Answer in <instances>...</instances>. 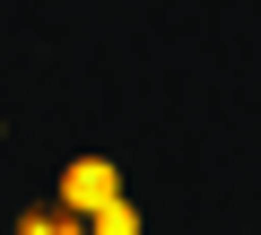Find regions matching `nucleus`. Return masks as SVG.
<instances>
[{"instance_id":"1","label":"nucleus","mask_w":261,"mask_h":235,"mask_svg":"<svg viewBox=\"0 0 261 235\" xmlns=\"http://www.w3.org/2000/svg\"><path fill=\"white\" fill-rule=\"evenodd\" d=\"M122 192V174H113V157H70V174H61V192H53V209H70V218H87V209H105Z\"/></svg>"},{"instance_id":"2","label":"nucleus","mask_w":261,"mask_h":235,"mask_svg":"<svg viewBox=\"0 0 261 235\" xmlns=\"http://www.w3.org/2000/svg\"><path fill=\"white\" fill-rule=\"evenodd\" d=\"M79 226H87V235H140V209H130V192H113V200H105V209H87Z\"/></svg>"},{"instance_id":"3","label":"nucleus","mask_w":261,"mask_h":235,"mask_svg":"<svg viewBox=\"0 0 261 235\" xmlns=\"http://www.w3.org/2000/svg\"><path fill=\"white\" fill-rule=\"evenodd\" d=\"M18 235H87V226H79L70 209H53V200H44V209H18Z\"/></svg>"}]
</instances>
